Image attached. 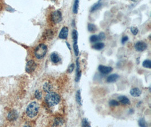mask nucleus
<instances>
[{
  "label": "nucleus",
  "instance_id": "72a5a7b5",
  "mask_svg": "<svg viewBox=\"0 0 151 127\" xmlns=\"http://www.w3.org/2000/svg\"><path fill=\"white\" fill-rule=\"evenodd\" d=\"M129 40V37H128L127 36H124L122 38V40H121V42H122V44H124L126 42Z\"/></svg>",
  "mask_w": 151,
  "mask_h": 127
},
{
  "label": "nucleus",
  "instance_id": "2eb2a0df",
  "mask_svg": "<svg viewBox=\"0 0 151 127\" xmlns=\"http://www.w3.org/2000/svg\"><path fill=\"white\" fill-rule=\"evenodd\" d=\"M43 90L46 93H50L53 90V87L49 83H45L43 85Z\"/></svg>",
  "mask_w": 151,
  "mask_h": 127
},
{
  "label": "nucleus",
  "instance_id": "f8f14e48",
  "mask_svg": "<svg viewBox=\"0 0 151 127\" xmlns=\"http://www.w3.org/2000/svg\"><path fill=\"white\" fill-rule=\"evenodd\" d=\"M119 75L117 74H112L110 75L106 78V82L109 83H113L116 82L119 79Z\"/></svg>",
  "mask_w": 151,
  "mask_h": 127
},
{
  "label": "nucleus",
  "instance_id": "a211bd4d",
  "mask_svg": "<svg viewBox=\"0 0 151 127\" xmlns=\"http://www.w3.org/2000/svg\"><path fill=\"white\" fill-rule=\"evenodd\" d=\"M76 101L77 103H78V105H79L80 106L82 105V99L81 97V94H80V90H78L76 94Z\"/></svg>",
  "mask_w": 151,
  "mask_h": 127
},
{
  "label": "nucleus",
  "instance_id": "cd10ccee",
  "mask_svg": "<svg viewBox=\"0 0 151 127\" xmlns=\"http://www.w3.org/2000/svg\"><path fill=\"white\" fill-rule=\"evenodd\" d=\"M35 97L37 99H40L42 98V93L39 90H36L35 92Z\"/></svg>",
  "mask_w": 151,
  "mask_h": 127
},
{
  "label": "nucleus",
  "instance_id": "39448f33",
  "mask_svg": "<svg viewBox=\"0 0 151 127\" xmlns=\"http://www.w3.org/2000/svg\"><path fill=\"white\" fill-rule=\"evenodd\" d=\"M37 64L33 60L29 61L27 62L26 66V71L28 73H31L34 72L36 68Z\"/></svg>",
  "mask_w": 151,
  "mask_h": 127
},
{
  "label": "nucleus",
  "instance_id": "c9c22d12",
  "mask_svg": "<svg viewBox=\"0 0 151 127\" xmlns=\"http://www.w3.org/2000/svg\"><path fill=\"white\" fill-rule=\"evenodd\" d=\"M131 1H135V0H131Z\"/></svg>",
  "mask_w": 151,
  "mask_h": 127
},
{
  "label": "nucleus",
  "instance_id": "4be33fe9",
  "mask_svg": "<svg viewBox=\"0 0 151 127\" xmlns=\"http://www.w3.org/2000/svg\"><path fill=\"white\" fill-rule=\"evenodd\" d=\"M73 48L75 55L78 56L79 53V47L78 45V42H73Z\"/></svg>",
  "mask_w": 151,
  "mask_h": 127
},
{
  "label": "nucleus",
  "instance_id": "aec40b11",
  "mask_svg": "<svg viewBox=\"0 0 151 127\" xmlns=\"http://www.w3.org/2000/svg\"><path fill=\"white\" fill-rule=\"evenodd\" d=\"M88 30L90 32H95L97 30V27L94 24L89 23L88 24Z\"/></svg>",
  "mask_w": 151,
  "mask_h": 127
},
{
  "label": "nucleus",
  "instance_id": "dca6fc26",
  "mask_svg": "<svg viewBox=\"0 0 151 127\" xmlns=\"http://www.w3.org/2000/svg\"><path fill=\"white\" fill-rule=\"evenodd\" d=\"M102 5H103L102 3H101L100 0H99V1H98L97 3H96L95 4H94V5L91 8V12H94L97 10L100 9L101 8V6H102Z\"/></svg>",
  "mask_w": 151,
  "mask_h": 127
},
{
  "label": "nucleus",
  "instance_id": "393cba45",
  "mask_svg": "<svg viewBox=\"0 0 151 127\" xmlns=\"http://www.w3.org/2000/svg\"><path fill=\"white\" fill-rule=\"evenodd\" d=\"M72 37H73V42H77L78 41V33L77 30H74L72 32Z\"/></svg>",
  "mask_w": 151,
  "mask_h": 127
},
{
  "label": "nucleus",
  "instance_id": "9d476101",
  "mask_svg": "<svg viewBox=\"0 0 151 127\" xmlns=\"http://www.w3.org/2000/svg\"><path fill=\"white\" fill-rule=\"evenodd\" d=\"M76 63H77V71H76V77H75V81H76L77 82H78L80 79L81 75V71L80 70V64L79 62L78 58H77V59L76 61Z\"/></svg>",
  "mask_w": 151,
  "mask_h": 127
},
{
  "label": "nucleus",
  "instance_id": "423d86ee",
  "mask_svg": "<svg viewBox=\"0 0 151 127\" xmlns=\"http://www.w3.org/2000/svg\"><path fill=\"white\" fill-rule=\"evenodd\" d=\"M18 118V113L15 110H12L9 111L7 115V119L9 122H14Z\"/></svg>",
  "mask_w": 151,
  "mask_h": 127
},
{
  "label": "nucleus",
  "instance_id": "6e6552de",
  "mask_svg": "<svg viewBox=\"0 0 151 127\" xmlns=\"http://www.w3.org/2000/svg\"><path fill=\"white\" fill-rule=\"evenodd\" d=\"M98 70L99 72L101 73L106 75L111 72L113 71V68L111 67L103 66V65H100L98 67Z\"/></svg>",
  "mask_w": 151,
  "mask_h": 127
},
{
  "label": "nucleus",
  "instance_id": "c85d7f7f",
  "mask_svg": "<svg viewBox=\"0 0 151 127\" xmlns=\"http://www.w3.org/2000/svg\"><path fill=\"white\" fill-rule=\"evenodd\" d=\"M109 105L110 106H118L119 105V103L116 100L111 99L109 102Z\"/></svg>",
  "mask_w": 151,
  "mask_h": 127
},
{
  "label": "nucleus",
  "instance_id": "b1692460",
  "mask_svg": "<svg viewBox=\"0 0 151 127\" xmlns=\"http://www.w3.org/2000/svg\"><path fill=\"white\" fill-rule=\"evenodd\" d=\"M63 120H62L61 118H57L55 119L54 122V124L53 126H59V125H62V124H63Z\"/></svg>",
  "mask_w": 151,
  "mask_h": 127
},
{
  "label": "nucleus",
  "instance_id": "f3484780",
  "mask_svg": "<svg viewBox=\"0 0 151 127\" xmlns=\"http://www.w3.org/2000/svg\"><path fill=\"white\" fill-rule=\"evenodd\" d=\"M104 47H105V44L103 43V42H97V43L94 44L92 48L94 49L95 50H102Z\"/></svg>",
  "mask_w": 151,
  "mask_h": 127
},
{
  "label": "nucleus",
  "instance_id": "5701e85b",
  "mask_svg": "<svg viewBox=\"0 0 151 127\" xmlns=\"http://www.w3.org/2000/svg\"><path fill=\"white\" fill-rule=\"evenodd\" d=\"M143 66L145 68H151V61L149 59H146L143 62Z\"/></svg>",
  "mask_w": 151,
  "mask_h": 127
},
{
  "label": "nucleus",
  "instance_id": "bb28decb",
  "mask_svg": "<svg viewBox=\"0 0 151 127\" xmlns=\"http://www.w3.org/2000/svg\"><path fill=\"white\" fill-rule=\"evenodd\" d=\"M138 123H139V125L140 126H142V127H146L147 126V123L146 122V120L145 119H144V118H141L139 120V122H138Z\"/></svg>",
  "mask_w": 151,
  "mask_h": 127
},
{
  "label": "nucleus",
  "instance_id": "7c9ffc66",
  "mask_svg": "<svg viewBox=\"0 0 151 127\" xmlns=\"http://www.w3.org/2000/svg\"><path fill=\"white\" fill-rule=\"evenodd\" d=\"M130 30H131V33H132L134 35H135V36L138 34V32H139L138 28L136 27H132L130 28Z\"/></svg>",
  "mask_w": 151,
  "mask_h": 127
},
{
  "label": "nucleus",
  "instance_id": "412c9836",
  "mask_svg": "<svg viewBox=\"0 0 151 127\" xmlns=\"http://www.w3.org/2000/svg\"><path fill=\"white\" fill-rule=\"evenodd\" d=\"M44 37L47 39H51L53 37V32L52 30H47L45 32Z\"/></svg>",
  "mask_w": 151,
  "mask_h": 127
},
{
  "label": "nucleus",
  "instance_id": "ddd939ff",
  "mask_svg": "<svg viewBox=\"0 0 151 127\" xmlns=\"http://www.w3.org/2000/svg\"><path fill=\"white\" fill-rule=\"evenodd\" d=\"M118 99L119 102L121 104H122V105H130L131 104L130 99L126 96H119L118 97Z\"/></svg>",
  "mask_w": 151,
  "mask_h": 127
},
{
  "label": "nucleus",
  "instance_id": "473e14b6",
  "mask_svg": "<svg viewBox=\"0 0 151 127\" xmlns=\"http://www.w3.org/2000/svg\"><path fill=\"white\" fill-rule=\"evenodd\" d=\"M98 38H99V40H104L105 38V34L104 32H101L99 34V35H98Z\"/></svg>",
  "mask_w": 151,
  "mask_h": 127
},
{
  "label": "nucleus",
  "instance_id": "1a4fd4ad",
  "mask_svg": "<svg viewBox=\"0 0 151 127\" xmlns=\"http://www.w3.org/2000/svg\"><path fill=\"white\" fill-rule=\"evenodd\" d=\"M68 29L67 27H63L61 29V30L59 34L58 37L61 39H63V40H66L68 37Z\"/></svg>",
  "mask_w": 151,
  "mask_h": 127
},
{
  "label": "nucleus",
  "instance_id": "20e7f679",
  "mask_svg": "<svg viewBox=\"0 0 151 127\" xmlns=\"http://www.w3.org/2000/svg\"><path fill=\"white\" fill-rule=\"evenodd\" d=\"M52 21L54 23L57 24L60 23L62 21V15L60 10H56L52 12Z\"/></svg>",
  "mask_w": 151,
  "mask_h": 127
},
{
  "label": "nucleus",
  "instance_id": "f704fd0d",
  "mask_svg": "<svg viewBox=\"0 0 151 127\" xmlns=\"http://www.w3.org/2000/svg\"><path fill=\"white\" fill-rule=\"evenodd\" d=\"M66 44H67V47L68 48V49H69L70 50H71V48H70V45H69V44H68V42H66Z\"/></svg>",
  "mask_w": 151,
  "mask_h": 127
},
{
  "label": "nucleus",
  "instance_id": "4468645a",
  "mask_svg": "<svg viewBox=\"0 0 151 127\" xmlns=\"http://www.w3.org/2000/svg\"><path fill=\"white\" fill-rule=\"evenodd\" d=\"M130 94L131 96L134 97H137L141 95L142 91L137 88H133L130 90Z\"/></svg>",
  "mask_w": 151,
  "mask_h": 127
},
{
  "label": "nucleus",
  "instance_id": "7ed1b4c3",
  "mask_svg": "<svg viewBox=\"0 0 151 127\" xmlns=\"http://www.w3.org/2000/svg\"><path fill=\"white\" fill-rule=\"evenodd\" d=\"M48 47L46 45L44 44H39L38 46L35 48L34 51V54L35 57L37 59H41L43 58L46 54L47 53Z\"/></svg>",
  "mask_w": 151,
  "mask_h": 127
},
{
  "label": "nucleus",
  "instance_id": "c756f323",
  "mask_svg": "<svg viewBox=\"0 0 151 127\" xmlns=\"http://www.w3.org/2000/svg\"><path fill=\"white\" fill-rule=\"evenodd\" d=\"M82 126H84V127H87V126H91L89 122L88 121V120L87 119H84L82 120V124H81Z\"/></svg>",
  "mask_w": 151,
  "mask_h": 127
},
{
  "label": "nucleus",
  "instance_id": "0eeeda50",
  "mask_svg": "<svg viewBox=\"0 0 151 127\" xmlns=\"http://www.w3.org/2000/svg\"><path fill=\"white\" fill-rule=\"evenodd\" d=\"M147 44L144 41H138L135 45V48L136 51H143L147 48Z\"/></svg>",
  "mask_w": 151,
  "mask_h": 127
},
{
  "label": "nucleus",
  "instance_id": "6ab92c4d",
  "mask_svg": "<svg viewBox=\"0 0 151 127\" xmlns=\"http://www.w3.org/2000/svg\"><path fill=\"white\" fill-rule=\"evenodd\" d=\"M79 5V0H75L73 5V12L74 14H77L78 12Z\"/></svg>",
  "mask_w": 151,
  "mask_h": 127
},
{
  "label": "nucleus",
  "instance_id": "a878e982",
  "mask_svg": "<svg viewBox=\"0 0 151 127\" xmlns=\"http://www.w3.org/2000/svg\"><path fill=\"white\" fill-rule=\"evenodd\" d=\"M90 41L91 42H93V43H94V42H96L98 41H100L99 38H98V35H92L90 38Z\"/></svg>",
  "mask_w": 151,
  "mask_h": 127
},
{
  "label": "nucleus",
  "instance_id": "f03ea898",
  "mask_svg": "<svg viewBox=\"0 0 151 127\" xmlns=\"http://www.w3.org/2000/svg\"><path fill=\"white\" fill-rule=\"evenodd\" d=\"M40 106L36 102H32L28 105L26 109V115L29 118H34L38 114Z\"/></svg>",
  "mask_w": 151,
  "mask_h": 127
},
{
  "label": "nucleus",
  "instance_id": "2f4dec72",
  "mask_svg": "<svg viewBox=\"0 0 151 127\" xmlns=\"http://www.w3.org/2000/svg\"><path fill=\"white\" fill-rule=\"evenodd\" d=\"M75 68V65L74 63H72L70 65V66L68 67V70H67V72L68 73H71L74 70Z\"/></svg>",
  "mask_w": 151,
  "mask_h": 127
},
{
  "label": "nucleus",
  "instance_id": "f257e3e1",
  "mask_svg": "<svg viewBox=\"0 0 151 127\" xmlns=\"http://www.w3.org/2000/svg\"><path fill=\"white\" fill-rule=\"evenodd\" d=\"M61 101V97L56 93H48L45 97V101L50 107H53L58 105Z\"/></svg>",
  "mask_w": 151,
  "mask_h": 127
},
{
  "label": "nucleus",
  "instance_id": "9b49d317",
  "mask_svg": "<svg viewBox=\"0 0 151 127\" xmlns=\"http://www.w3.org/2000/svg\"><path fill=\"white\" fill-rule=\"evenodd\" d=\"M51 60L53 63L57 64L61 61V58L57 53L54 52L51 55Z\"/></svg>",
  "mask_w": 151,
  "mask_h": 127
}]
</instances>
